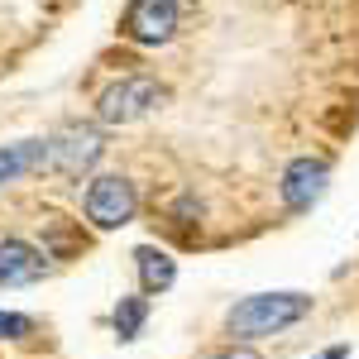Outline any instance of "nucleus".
<instances>
[{
  "instance_id": "obj_5",
  "label": "nucleus",
  "mask_w": 359,
  "mask_h": 359,
  "mask_svg": "<svg viewBox=\"0 0 359 359\" xmlns=\"http://www.w3.org/2000/svg\"><path fill=\"white\" fill-rule=\"evenodd\" d=\"M326 182H331V163L302 154V158H292V163L283 168L278 196H283V206H287V211H311V206L326 196Z\"/></svg>"
},
{
  "instance_id": "obj_7",
  "label": "nucleus",
  "mask_w": 359,
  "mask_h": 359,
  "mask_svg": "<svg viewBox=\"0 0 359 359\" xmlns=\"http://www.w3.org/2000/svg\"><path fill=\"white\" fill-rule=\"evenodd\" d=\"M48 273V254L34 249L20 235H5L0 240V287H25V283H39Z\"/></svg>"
},
{
  "instance_id": "obj_1",
  "label": "nucleus",
  "mask_w": 359,
  "mask_h": 359,
  "mask_svg": "<svg viewBox=\"0 0 359 359\" xmlns=\"http://www.w3.org/2000/svg\"><path fill=\"white\" fill-rule=\"evenodd\" d=\"M311 316V297L306 292H254L225 311V331L235 335V345H249L259 335H278Z\"/></svg>"
},
{
  "instance_id": "obj_8",
  "label": "nucleus",
  "mask_w": 359,
  "mask_h": 359,
  "mask_svg": "<svg viewBox=\"0 0 359 359\" xmlns=\"http://www.w3.org/2000/svg\"><path fill=\"white\" fill-rule=\"evenodd\" d=\"M48 163V139H20V144H5L0 149V187L5 182H15V177H25L34 168Z\"/></svg>"
},
{
  "instance_id": "obj_4",
  "label": "nucleus",
  "mask_w": 359,
  "mask_h": 359,
  "mask_svg": "<svg viewBox=\"0 0 359 359\" xmlns=\"http://www.w3.org/2000/svg\"><path fill=\"white\" fill-rule=\"evenodd\" d=\"M125 39L139 43V48H158L172 39V29H177V0H130V10H125Z\"/></svg>"
},
{
  "instance_id": "obj_9",
  "label": "nucleus",
  "mask_w": 359,
  "mask_h": 359,
  "mask_svg": "<svg viewBox=\"0 0 359 359\" xmlns=\"http://www.w3.org/2000/svg\"><path fill=\"white\" fill-rule=\"evenodd\" d=\"M135 269H139V287L144 292H168L177 283V264L168 249H154V245H139L135 249Z\"/></svg>"
},
{
  "instance_id": "obj_3",
  "label": "nucleus",
  "mask_w": 359,
  "mask_h": 359,
  "mask_svg": "<svg viewBox=\"0 0 359 359\" xmlns=\"http://www.w3.org/2000/svg\"><path fill=\"white\" fill-rule=\"evenodd\" d=\"M82 211H86V221L96 225V230H120V225H130L135 211H139L135 182L120 177V172L91 177V187H86V196H82Z\"/></svg>"
},
{
  "instance_id": "obj_13",
  "label": "nucleus",
  "mask_w": 359,
  "mask_h": 359,
  "mask_svg": "<svg viewBox=\"0 0 359 359\" xmlns=\"http://www.w3.org/2000/svg\"><path fill=\"white\" fill-rule=\"evenodd\" d=\"M192 221H201V201L192 192H182L172 201V225H192Z\"/></svg>"
},
{
  "instance_id": "obj_10",
  "label": "nucleus",
  "mask_w": 359,
  "mask_h": 359,
  "mask_svg": "<svg viewBox=\"0 0 359 359\" xmlns=\"http://www.w3.org/2000/svg\"><path fill=\"white\" fill-rule=\"evenodd\" d=\"M86 245V235L77 225H67L62 216H43V254L48 259H72Z\"/></svg>"
},
{
  "instance_id": "obj_14",
  "label": "nucleus",
  "mask_w": 359,
  "mask_h": 359,
  "mask_svg": "<svg viewBox=\"0 0 359 359\" xmlns=\"http://www.w3.org/2000/svg\"><path fill=\"white\" fill-rule=\"evenodd\" d=\"M211 359H259V355H254L249 345H225L221 355H211Z\"/></svg>"
},
{
  "instance_id": "obj_6",
  "label": "nucleus",
  "mask_w": 359,
  "mask_h": 359,
  "mask_svg": "<svg viewBox=\"0 0 359 359\" xmlns=\"http://www.w3.org/2000/svg\"><path fill=\"white\" fill-rule=\"evenodd\" d=\"M101 149H106V139L96 135L91 125H67V130H57L48 139V163L57 172H67V177H82L86 168L101 158Z\"/></svg>"
},
{
  "instance_id": "obj_11",
  "label": "nucleus",
  "mask_w": 359,
  "mask_h": 359,
  "mask_svg": "<svg viewBox=\"0 0 359 359\" xmlns=\"http://www.w3.org/2000/svg\"><path fill=\"white\" fill-rule=\"evenodd\" d=\"M144 321H149V297H120L111 311V326L120 340H135L144 331Z\"/></svg>"
},
{
  "instance_id": "obj_12",
  "label": "nucleus",
  "mask_w": 359,
  "mask_h": 359,
  "mask_svg": "<svg viewBox=\"0 0 359 359\" xmlns=\"http://www.w3.org/2000/svg\"><path fill=\"white\" fill-rule=\"evenodd\" d=\"M34 331V321L20 316V311H0V340H25Z\"/></svg>"
},
{
  "instance_id": "obj_15",
  "label": "nucleus",
  "mask_w": 359,
  "mask_h": 359,
  "mask_svg": "<svg viewBox=\"0 0 359 359\" xmlns=\"http://www.w3.org/2000/svg\"><path fill=\"white\" fill-rule=\"evenodd\" d=\"M316 359H350V345H331V350H321Z\"/></svg>"
},
{
  "instance_id": "obj_2",
  "label": "nucleus",
  "mask_w": 359,
  "mask_h": 359,
  "mask_svg": "<svg viewBox=\"0 0 359 359\" xmlns=\"http://www.w3.org/2000/svg\"><path fill=\"white\" fill-rule=\"evenodd\" d=\"M163 96H168V86L158 77H120L96 96V115L106 125H135L154 106H163Z\"/></svg>"
}]
</instances>
